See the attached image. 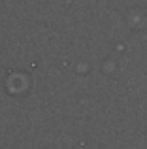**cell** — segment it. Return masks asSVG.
Segmentation results:
<instances>
[]
</instances>
